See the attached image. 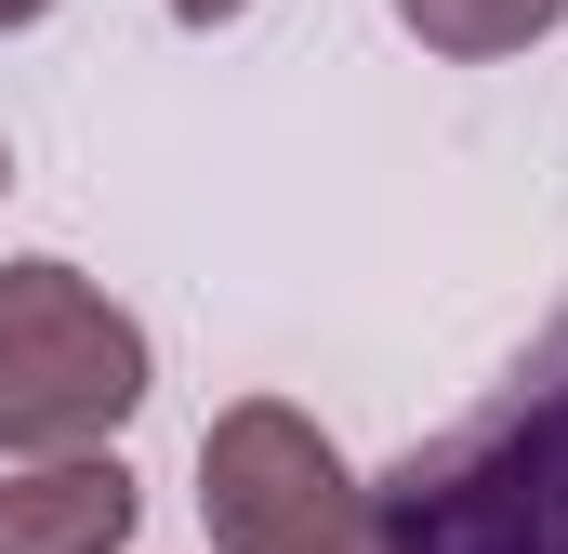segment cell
Masks as SVG:
<instances>
[{
	"label": "cell",
	"instance_id": "obj_1",
	"mask_svg": "<svg viewBox=\"0 0 568 554\" xmlns=\"http://www.w3.org/2000/svg\"><path fill=\"white\" fill-rule=\"evenodd\" d=\"M145 397H159V357H145V317L106 277H80L67 252L0 265V462L120 449V422Z\"/></svg>",
	"mask_w": 568,
	"mask_h": 554
},
{
	"label": "cell",
	"instance_id": "obj_2",
	"mask_svg": "<svg viewBox=\"0 0 568 554\" xmlns=\"http://www.w3.org/2000/svg\"><path fill=\"white\" fill-rule=\"evenodd\" d=\"M199 529H212V554H397L384 489L291 397H239L199 422Z\"/></svg>",
	"mask_w": 568,
	"mask_h": 554
},
{
	"label": "cell",
	"instance_id": "obj_3",
	"mask_svg": "<svg viewBox=\"0 0 568 554\" xmlns=\"http://www.w3.org/2000/svg\"><path fill=\"white\" fill-rule=\"evenodd\" d=\"M145 489L120 449L80 462H0V554H133Z\"/></svg>",
	"mask_w": 568,
	"mask_h": 554
},
{
	"label": "cell",
	"instance_id": "obj_4",
	"mask_svg": "<svg viewBox=\"0 0 568 554\" xmlns=\"http://www.w3.org/2000/svg\"><path fill=\"white\" fill-rule=\"evenodd\" d=\"M397 27L436 66H516V53H542L568 27V0H397Z\"/></svg>",
	"mask_w": 568,
	"mask_h": 554
},
{
	"label": "cell",
	"instance_id": "obj_5",
	"mask_svg": "<svg viewBox=\"0 0 568 554\" xmlns=\"http://www.w3.org/2000/svg\"><path fill=\"white\" fill-rule=\"evenodd\" d=\"M159 13H172V27H199V40H212V27H239V13H252V0H159Z\"/></svg>",
	"mask_w": 568,
	"mask_h": 554
},
{
	"label": "cell",
	"instance_id": "obj_6",
	"mask_svg": "<svg viewBox=\"0 0 568 554\" xmlns=\"http://www.w3.org/2000/svg\"><path fill=\"white\" fill-rule=\"evenodd\" d=\"M40 13H53V0H0V40H13V27H40Z\"/></svg>",
	"mask_w": 568,
	"mask_h": 554
},
{
	"label": "cell",
	"instance_id": "obj_7",
	"mask_svg": "<svg viewBox=\"0 0 568 554\" xmlns=\"http://www.w3.org/2000/svg\"><path fill=\"white\" fill-rule=\"evenodd\" d=\"M0 185H13V145H0Z\"/></svg>",
	"mask_w": 568,
	"mask_h": 554
}]
</instances>
